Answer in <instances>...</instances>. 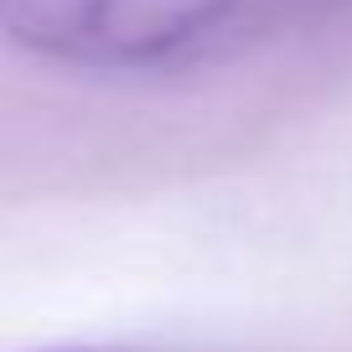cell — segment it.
<instances>
[{
    "instance_id": "obj_1",
    "label": "cell",
    "mask_w": 352,
    "mask_h": 352,
    "mask_svg": "<svg viewBox=\"0 0 352 352\" xmlns=\"http://www.w3.org/2000/svg\"><path fill=\"white\" fill-rule=\"evenodd\" d=\"M47 352H99V347H47Z\"/></svg>"
}]
</instances>
